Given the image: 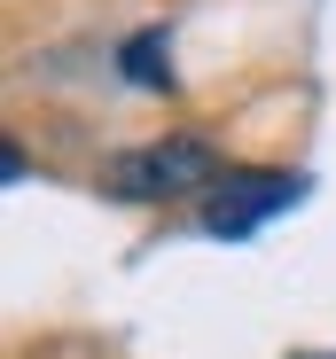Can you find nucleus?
I'll return each instance as SVG.
<instances>
[{"label":"nucleus","instance_id":"nucleus-2","mask_svg":"<svg viewBox=\"0 0 336 359\" xmlns=\"http://www.w3.org/2000/svg\"><path fill=\"white\" fill-rule=\"evenodd\" d=\"M297 196H305V172H274V164L227 172V180L203 196V234H219V243H243V234H258L274 211H290Z\"/></svg>","mask_w":336,"mask_h":359},{"label":"nucleus","instance_id":"nucleus-1","mask_svg":"<svg viewBox=\"0 0 336 359\" xmlns=\"http://www.w3.org/2000/svg\"><path fill=\"white\" fill-rule=\"evenodd\" d=\"M227 164L203 133H164V141H141L126 156L102 164V188L126 196V203H164V196H188V188H219Z\"/></svg>","mask_w":336,"mask_h":359},{"label":"nucleus","instance_id":"nucleus-3","mask_svg":"<svg viewBox=\"0 0 336 359\" xmlns=\"http://www.w3.org/2000/svg\"><path fill=\"white\" fill-rule=\"evenodd\" d=\"M118 71L133 86H173V39H164V32H133L126 55H118Z\"/></svg>","mask_w":336,"mask_h":359}]
</instances>
